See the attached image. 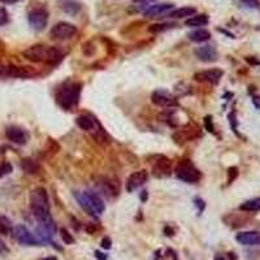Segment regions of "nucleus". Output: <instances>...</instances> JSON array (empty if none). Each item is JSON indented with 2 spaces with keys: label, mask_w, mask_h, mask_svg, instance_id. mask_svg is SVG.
Segmentation results:
<instances>
[{
  "label": "nucleus",
  "mask_w": 260,
  "mask_h": 260,
  "mask_svg": "<svg viewBox=\"0 0 260 260\" xmlns=\"http://www.w3.org/2000/svg\"><path fill=\"white\" fill-rule=\"evenodd\" d=\"M30 208L33 212L34 217L38 220L39 228L42 231L53 237L57 232L55 221L50 213V201L49 194L43 187H37L30 194Z\"/></svg>",
  "instance_id": "obj_1"
},
{
  "label": "nucleus",
  "mask_w": 260,
  "mask_h": 260,
  "mask_svg": "<svg viewBox=\"0 0 260 260\" xmlns=\"http://www.w3.org/2000/svg\"><path fill=\"white\" fill-rule=\"evenodd\" d=\"M25 59L33 63L56 64L63 57V52L57 47H47L43 45H35L23 52Z\"/></svg>",
  "instance_id": "obj_2"
},
{
  "label": "nucleus",
  "mask_w": 260,
  "mask_h": 260,
  "mask_svg": "<svg viewBox=\"0 0 260 260\" xmlns=\"http://www.w3.org/2000/svg\"><path fill=\"white\" fill-rule=\"evenodd\" d=\"M75 197L87 215H90L94 219H98L105 209V205L102 201L99 194L94 191H83V193H75Z\"/></svg>",
  "instance_id": "obj_3"
},
{
  "label": "nucleus",
  "mask_w": 260,
  "mask_h": 260,
  "mask_svg": "<svg viewBox=\"0 0 260 260\" xmlns=\"http://www.w3.org/2000/svg\"><path fill=\"white\" fill-rule=\"evenodd\" d=\"M79 94H81V83L78 82L65 81L57 91V103L63 109L69 111L75 107L79 101Z\"/></svg>",
  "instance_id": "obj_4"
},
{
  "label": "nucleus",
  "mask_w": 260,
  "mask_h": 260,
  "mask_svg": "<svg viewBox=\"0 0 260 260\" xmlns=\"http://www.w3.org/2000/svg\"><path fill=\"white\" fill-rule=\"evenodd\" d=\"M176 176L179 177L181 181L187 182V183H195V182L201 181L202 173L198 169L191 160H181L179 163V165L176 167Z\"/></svg>",
  "instance_id": "obj_5"
},
{
  "label": "nucleus",
  "mask_w": 260,
  "mask_h": 260,
  "mask_svg": "<svg viewBox=\"0 0 260 260\" xmlns=\"http://www.w3.org/2000/svg\"><path fill=\"white\" fill-rule=\"evenodd\" d=\"M27 21L31 29L35 31H42L46 29L49 23V12L45 8H34L27 13Z\"/></svg>",
  "instance_id": "obj_6"
},
{
  "label": "nucleus",
  "mask_w": 260,
  "mask_h": 260,
  "mask_svg": "<svg viewBox=\"0 0 260 260\" xmlns=\"http://www.w3.org/2000/svg\"><path fill=\"white\" fill-rule=\"evenodd\" d=\"M12 235L16 241L24 246H39L42 242L24 225H16L12 229Z\"/></svg>",
  "instance_id": "obj_7"
},
{
  "label": "nucleus",
  "mask_w": 260,
  "mask_h": 260,
  "mask_svg": "<svg viewBox=\"0 0 260 260\" xmlns=\"http://www.w3.org/2000/svg\"><path fill=\"white\" fill-rule=\"evenodd\" d=\"M77 34V27L73 24L59 23L56 24L50 31V35L53 41H67Z\"/></svg>",
  "instance_id": "obj_8"
},
{
  "label": "nucleus",
  "mask_w": 260,
  "mask_h": 260,
  "mask_svg": "<svg viewBox=\"0 0 260 260\" xmlns=\"http://www.w3.org/2000/svg\"><path fill=\"white\" fill-rule=\"evenodd\" d=\"M151 101L154 104L161 108H175L179 107V102L171 93L165 90H155L151 95Z\"/></svg>",
  "instance_id": "obj_9"
},
{
  "label": "nucleus",
  "mask_w": 260,
  "mask_h": 260,
  "mask_svg": "<svg viewBox=\"0 0 260 260\" xmlns=\"http://www.w3.org/2000/svg\"><path fill=\"white\" fill-rule=\"evenodd\" d=\"M224 72L221 69H208V71L198 72L194 75V79L198 82H207V83H212V85H217L220 79L223 78Z\"/></svg>",
  "instance_id": "obj_10"
},
{
  "label": "nucleus",
  "mask_w": 260,
  "mask_h": 260,
  "mask_svg": "<svg viewBox=\"0 0 260 260\" xmlns=\"http://www.w3.org/2000/svg\"><path fill=\"white\" fill-rule=\"evenodd\" d=\"M153 172L156 177H168L172 173L171 160L165 156H159L153 164Z\"/></svg>",
  "instance_id": "obj_11"
},
{
  "label": "nucleus",
  "mask_w": 260,
  "mask_h": 260,
  "mask_svg": "<svg viewBox=\"0 0 260 260\" xmlns=\"http://www.w3.org/2000/svg\"><path fill=\"white\" fill-rule=\"evenodd\" d=\"M149 180V173L146 171H138L134 172L128 177L127 181V190L129 193L134 191V190L139 189L141 186H143Z\"/></svg>",
  "instance_id": "obj_12"
},
{
  "label": "nucleus",
  "mask_w": 260,
  "mask_h": 260,
  "mask_svg": "<svg viewBox=\"0 0 260 260\" xmlns=\"http://www.w3.org/2000/svg\"><path fill=\"white\" fill-rule=\"evenodd\" d=\"M194 53H195L198 59L201 61H205V63H213V61L219 59V53H217L216 49L213 46L209 45L198 47V49H195Z\"/></svg>",
  "instance_id": "obj_13"
},
{
  "label": "nucleus",
  "mask_w": 260,
  "mask_h": 260,
  "mask_svg": "<svg viewBox=\"0 0 260 260\" xmlns=\"http://www.w3.org/2000/svg\"><path fill=\"white\" fill-rule=\"evenodd\" d=\"M235 241L243 246H260V232H241L235 235Z\"/></svg>",
  "instance_id": "obj_14"
},
{
  "label": "nucleus",
  "mask_w": 260,
  "mask_h": 260,
  "mask_svg": "<svg viewBox=\"0 0 260 260\" xmlns=\"http://www.w3.org/2000/svg\"><path fill=\"white\" fill-rule=\"evenodd\" d=\"M173 4L172 3H160V4H153L150 5L147 9H145L143 12V16L147 17V19H154V17H159L161 15H165L169 11L173 9Z\"/></svg>",
  "instance_id": "obj_15"
},
{
  "label": "nucleus",
  "mask_w": 260,
  "mask_h": 260,
  "mask_svg": "<svg viewBox=\"0 0 260 260\" xmlns=\"http://www.w3.org/2000/svg\"><path fill=\"white\" fill-rule=\"evenodd\" d=\"M5 137L8 138V141L13 142L16 145H25L27 141V135H26L25 130L21 129L20 127H8L5 129Z\"/></svg>",
  "instance_id": "obj_16"
},
{
  "label": "nucleus",
  "mask_w": 260,
  "mask_h": 260,
  "mask_svg": "<svg viewBox=\"0 0 260 260\" xmlns=\"http://www.w3.org/2000/svg\"><path fill=\"white\" fill-rule=\"evenodd\" d=\"M57 5L64 13L69 16H77L82 9V4L77 0H59Z\"/></svg>",
  "instance_id": "obj_17"
},
{
  "label": "nucleus",
  "mask_w": 260,
  "mask_h": 260,
  "mask_svg": "<svg viewBox=\"0 0 260 260\" xmlns=\"http://www.w3.org/2000/svg\"><path fill=\"white\" fill-rule=\"evenodd\" d=\"M197 134H198L197 128L194 129L193 125H186V127L182 128V130H179V131L173 135V138H175L179 143H183V142L191 141L193 138L197 137Z\"/></svg>",
  "instance_id": "obj_18"
},
{
  "label": "nucleus",
  "mask_w": 260,
  "mask_h": 260,
  "mask_svg": "<svg viewBox=\"0 0 260 260\" xmlns=\"http://www.w3.org/2000/svg\"><path fill=\"white\" fill-rule=\"evenodd\" d=\"M76 123L82 130H85V131H94V130L98 128L97 121L89 115H81L78 116L77 120H76Z\"/></svg>",
  "instance_id": "obj_19"
},
{
  "label": "nucleus",
  "mask_w": 260,
  "mask_h": 260,
  "mask_svg": "<svg viewBox=\"0 0 260 260\" xmlns=\"http://www.w3.org/2000/svg\"><path fill=\"white\" fill-rule=\"evenodd\" d=\"M187 38H189L191 42L202 43V42H207L211 39V33L206 29H197L190 31V33L187 34Z\"/></svg>",
  "instance_id": "obj_20"
},
{
  "label": "nucleus",
  "mask_w": 260,
  "mask_h": 260,
  "mask_svg": "<svg viewBox=\"0 0 260 260\" xmlns=\"http://www.w3.org/2000/svg\"><path fill=\"white\" fill-rule=\"evenodd\" d=\"M197 13V8L194 7H182L173 9L167 15V17L171 19H183V17H189V16H194Z\"/></svg>",
  "instance_id": "obj_21"
},
{
  "label": "nucleus",
  "mask_w": 260,
  "mask_h": 260,
  "mask_svg": "<svg viewBox=\"0 0 260 260\" xmlns=\"http://www.w3.org/2000/svg\"><path fill=\"white\" fill-rule=\"evenodd\" d=\"M208 23H209V17L205 13H201V15L191 16L190 19L186 20L185 25L189 27H198V26H206Z\"/></svg>",
  "instance_id": "obj_22"
},
{
  "label": "nucleus",
  "mask_w": 260,
  "mask_h": 260,
  "mask_svg": "<svg viewBox=\"0 0 260 260\" xmlns=\"http://www.w3.org/2000/svg\"><path fill=\"white\" fill-rule=\"evenodd\" d=\"M21 168H23V171L26 172V173H29V175H37L38 171H39V165L35 160L30 159V157H25L21 161Z\"/></svg>",
  "instance_id": "obj_23"
},
{
  "label": "nucleus",
  "mask_w": 260,
  "mask_h": 260,
  "mask_svg": "<svg viewBox=\"0 0 260 260\" xmlns=\"http://www.w3.org/2000/svg\"><path fill=\"white\" fill-rule=\"evenodd\" d=\"M239 209L246 212L260 211V198H254V199L246 201L245 203H242V205L239 206Z\"/></svg>",
  "instance_id": "obj_24"
},
{
  "label": "nucleus",
  "mask_w": 260,
  "mask_h": 260,
  "mask_svg": "<svg viewBox=\"0 0 260 260\" xmlns=\"http://www.w3.org/2000/svg\"><path fill=\"white\" fill-rule=\"evenodd\" d=\"M12 223L11 220L5 217V216L0 215V234H3V235H8V234L12 233Z\"/></svg>",
  "instance_id": "obj_25"
},
{
  "label": "nucleus",
  "mask_w": 260,
  "mask_h": 260,
  "mask_svg": "<svg viewBox=\"0 0 260 260\" xmlns=\"http://www.w3.org/2000/svg\"><path fill=\"white\" fill-rule=\"evenodd\" d=\"M175 24L172 23H164V24H155V25H151L149 27V31L153 34L161 33V31H165V30H169L172 27H175Z\"/></svg>",
  "instance_id": "obj_26"
},
{
  "label": "nucleus",
  "mask_w": 260,
  "mask_h": 260,
  "mask_svg": "<svg viewBox=\"0 0 260 260\" xmlns=\"http://www.w3.org/2000/svg\"><path fill=\"white\" fill-rule=\"evenodd\" d=\"M12 171H13V167H12L11 163H8V161L0 163V179H3L5 176L11 175Z\"/></svg>",
  "instance_id": "obj_27"
},
{
  "label": "nucleus",
  "mask_w": 260,
  "mask_h": 260,
  "mask_svg": "<svg viewBox=\"0 0 260 260\" xmlns=\"http://www.w3.org/2000/svg\"><path fill=\"white\" fill-rule=\"evenodd\" d=\"M60 237H61V239H63V242L65 245H72V243H75V238L72 237L71 234H69V232H68L65 228H61V229H60Z\"/></svg>",
  "instance_id": "obj_28"
},
{
  "label": "nucleus",
  "mask_w": 260,
  "mask_h": 260,
  "mask_svg": "<svg viewBox=\"0 0 260 260\" xmlns=\"http://www.w3.org/2000/svg\"><path fill=\"white\" fill-rule=\"evenodd\" d=\"M238 177V168L232 167L228 169V183L231 185L232 182Z\"/></svg>",
  "instance_id": "obj_29"
},
{
  "label": "nucleus",
  "mask_w": 260,
  "mask_h": 260,
  "mask_svg": "<svg viewBox=\"0 0 260 260\" xmlns=\"http://www.w3.org/2000/svg\"><path fill=\"white\" fill-rule=\"evenodd\" d=\"M8 20H9V17H8V12L4 9V8L0 7V26L5 25V24L8 23Z\"/></svg>",
  "instance_id": "obj_30"
},
{
  "label": "nucleus",
  "mask_w": 260,
  "mask_h": 260,
  "mask_svg": "<svg viewBox=\"0 0 260 260\" xmlns=\"http://www.w3.org/2000/svg\"><path fill=\"white\" fill-rule=\"evenodd\" d=\"M205 128L209 131V133H213V127H212V117L211 116H206L205 117Z\"/></svg>",
  "instance_id": "obj_31"
},
{
  "label": "nucleus",
  "mask_w": 260,
  "mask_h": 260,
  "mask_svg": "<svg viewBox=\"0 0 260 260\" xmlns=\"http://www.w3.org/2000/svg\"><path fill=\"white\" fill-rule=\"evenodd\" d=\"M194 203H195V206H198V208H199V213H202V212H203V209L206 208L205 202L202 201L201 198H195V199H194Z\"/></svg>",
  "instance_id": "obj_32"
},
{
  "label": "nucleus",
  "mask_w": 260,
  "mask_h": 260,
  "mask_svg": "<svg viewBox=\"0 0 260 260\" xmlns=\"http://www.w3.org/2000/svg\"><path fill=\"white\" fill-rule=\"evenodd\" d=\"M111 246H112V241H111V238L104 237L103 239H102V247H103V249H105V250L111 249Z\"/></svg>",
  "instance_id": "obj_33"
},
{
  "label": "nucleus",
  "mask_w": 260,
  "mask_h": 260,
  "mask_svg": "<svg viewBox=\"0 0 260 260\" xmlns=\"http://www.w3.org/2000/svg\"><path fill=\"white\" fill-rule=\"evenodd\" d=\"M242 3L246 4L247 7H251V8H257L258 5H259V1L258 0H241Z\"/></svg>",
  "instance_id": "obj_34"
},
{
  "label": "nucleus",
  "mask_w": 260,
  "mask_h": 260,
  "mask_svg": "<svg viewBox=\"0 0 260 260\" xmlns=\"http://www.w3.org/2000/svg\"><path fill=\"white\" fill-rule=\"evenodd\" d=\"M8 251H9V250H8L7 245H5V243L3 242V239L0 238V255H3V254H7Z\"/></svg>",
  "instance_id": "obj_35"
},
{
  "label": "nucleus",
  "mask_w": 260,
  "mask_h": 260,
  "mask_svg": "<svg viewBox=\"0 0 260 260\" xmlns=\"http://www.w3.org/2000/svg\"><path fill=\"white\" fill-rule=\"evenodd\" d=\"M153 1L154 0H133V3L141 4V5H143V7H145V5H149V4H151Z\"/></svg>",
  "instance_id": "obj_36"
},
{
  "label": "nucleus",
  "mask_w": 260,
  "mask_h": 260,
  "mask_svg": "<svg viewBox=\"0 0 260 260\" xmlns=\"http://www.w3.org/2000/svg\"><path fill=\"white\" fill-rule=\"evenodd\" d=\"M95 258H97L98 260H107V255L103 253H101V251H95Z\"/></svg>",
  "instance_id": "obj_37"
},
{
  "label": "nucleus",
  "mask_w": 260,
  "mask_h": 260,
  "mask_svg": "<svg viewBox=\"0 0 260 260\" xmlns=\"http://www.w3.org/2000/svg\"><path fill=\"white\" fill-rule=\"evenodd\" d=\"M253 103H254V105L258 108V109H260V97H254Z\"/></svg>",
  "instance_id": "obj_38"
},
{
  "label": "nucleus",
  "mask_w": 260,
  "mask_h": 260,
  "mask_svg": "<svg viewBox=\"0 0 260 260\" xmlns=\"http://www.w3.org/2000/svg\"><path fill=\"white\" fill-rule=\"evenodd\" d=\"M20 1H23V0H0V3L3 4H16L20 3Z\"/></svg>",
  "instance_id": "obj_39"
},
{
  "label": "nucleus",
  "mask_w": 260,
  "mask_h": 260,
  "mask_svg": "<svg viewBox=\"0 0 260 260\" xmlns=\"http://www.w3.org/2000/svg\"><path fill=\"white\" fill-rule=\"evenodd\" d=\"M165 233H167V235H169V237H171V235H173V234H175V232L173 231H171V229H169V228H165Z\"/></svg>",
  "instance_id": "obj_40"
},
{
  "label": "nucleus",
  "mask_w": 260,
  "mask_h": 260,
  "mask_svg": "<svg viewBox=\"0 0 260 260\" xmlns=\"http://www.w3.org/2000/svg\"><path fill=\"white\" fill-rule=\"evenodd\" d=\"M141 199L143 202H145L146 199H147V191H143V195H142V194H141Z\"/></svg>",
  "instance_id": "obj_41"
},
{
  "label": "nucleus",
  "mask_w": 260,
  "mask_h": 260,
  "mask_svg": "<svg viewBox=\"0 0 260 260\" xmlns=\"http://www.w3.org/2000/svg\"><path fill=\"white\" fill-rule=\"evenodd\" d=\"M42 260H56V259H55V258H50V259H49V258H46V259H42Z\"/></svg>",
  "instance_id": "obj_42"
},
{
  "label": "nucleus",
  "mask_w": 260,
  "mask_h": 260,
  "mask_svg": "<svg viewBox=\"0 0 260 260\" xmlns=\"http://www.w3.org/2000/svg\"><path fill=\"white\" fill-rule=\"evenodd\" d=\"M216 260H224V258H217V259Z\"/></svg>",
  "instance_id": "obj_43"
}]
</instances>
